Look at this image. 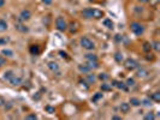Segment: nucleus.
I'll return each instance as SVG.
<instances>
[{
    "label": "nucleus",
    "mask_w": 160,
    "mask_h": 120,
    "mask_svg": "<svg viewBox=\"0 0 160 120\" xmlns=\"http://www.w3.org/2000/svg\"><path fill=\"white\" fill-rule=\"evenodd\" d=\"M130 30H131V33H134L136 36H141V35H143V33H144V27H143L141 23L132 22V23L130 24Z\"/></svg>",
    "instance_id": "obj_1"
},
{
    "label": "nucleus",
    "mask_w": 160,
    "mask_h": 120,
    "mask_svg": "<svg viewBox=\"0 0 160 120\" xmlns=\"http://www.w3.org/2000/svg\"><path fill=\"white\" fill-rule=\"evenodd\" d=\"M80 43H81V47L87 49V51H93L95 48V43L89 37H87V36H83V37L81 38Z\"/></svg>",
    "instance_id": "obj_2"
},
{
    "label": "nucleus",
    "mask_w": 160,
    "mask_h": 120,
    "mask_svg": "<svg viewBox=\"0 0 160 120\" xmlns=\"http://www.w3.org/2000/svg\"><path fill=\"white\" fill-rule=\"evenodd\" d=\"M56 28L58 29L59 31H65L67 30V23L66 21L64 19V17L59 16V17L56 18Z\"/></svg>",
    "instance_id": "obj_3"
},
{
    "label": "nucleus",
    "mask_w": 160,
    "mask_h": 120,
    "mask_svg": "<svg viewBox=\"0 0 160 120\" xmlns=\"http://www.w3.org/2000/svg\"><path fill=\"white\" fill-rule=\"evenodd\" d=\"M124 65H125V67L128 70H130V71H134V70L139 69V64H137V61H136V60H134V59H131V58L126 59Z\"/></svg>",
    "instance_id": "obj_4"
},
{
    "label": "nucleus",
    "mask_w": 160,
    "mask_h": 120,
    "mask_svg": "<svg viewBox=\"0 0 160 120\" xmlns=\"http://www.w3.org/2000/svg\"><path fill=\"white\" fill-rule=\"evenodd\" d=\"M30 18H32V12H30V10H28V9L22 10V12L19 13V21L27 22V21H29Z\"/></svg>",
    "instance_id": "obj_5"
},
{
    "label": "nucleus",
    "mask_w": 160,
    "mask_h": 120,
    "mask_svg": "<svg viewBox=\"0 0 160 120\" xmlns=\"http://www.w3.org/2000/svg\"><path fill=\"white\" fill-rule=\"evenodd\" d=\"M81 13H82V16H83L86 19H92V18H93V9L87 7V9H84V10L81 11Z\"/></svg>",
    "instance_id": "obj_6"
},
{
    "label": "nucleus",
    "mask_w": 160,
    "mask_h": 120,
    "mask_svg": "<svg viewBox=\"0 0 160 120\" xmlns=\"http://www.w3.org/2000/svg\"><path fill=\"white\" fill-rule=\"evenodd\" d=\"M9 82L11 83V85H13V86H16V85H19L22 83V77H19V76H16V75H13L12 76V78L9 81Z\"/></svg>",
    "instance_id": "obj_7"
},
{
    "label": "nucleus",
    "mask_w": 160,
    "mask_h": 120,
    "mask_svg": "<svg viewBox=\"0 0 160 120\" xmlns=\"http://www.w3.org/2000/svg\"><path fill=\"white\" fill-rule=\"evenodd\" d=\"M130 108H131V106H130V103H126V102H123L120 103V107H119V109H120V112L124 114L129 113L130 112Z\"/></svg>",
    "instance_id": "obj_8"
},
{
    "label": "nucleus",
    "mask_w": 160,
    "mask_h": 120,
    "mask_svg": "<svg viewBox=\"0 0 160 120\" xmlns=\"http://www.w3.org/2000/svg\"><path fill=\"white\" fill-rule=\"evenodd\" d=\"M14 28H16L18 31H21V33H28V31H29V28L27 27L25 24H23V23H16Z\"/></svg>",
    "instance_id": "obj_9"
},
{
    "label": "nucleus",
    "mask_w": 160,
    "mask_h": 120,
    "mask_svg": "<svg viewBox=\"0 0 160 120\" xmlns=\"http://www.w3.org/2000/svg\"><path fill=\"white\" fill-rule=\"evenodd\" d=\"M104 11L101 10H97V9H93V18L95 19H100V18L104 17Z\"/></svg>",
    "instance_id": "obj_10"
},
{
    "label": "nucleus",
    "mask_w": 160,
    "mask_h": 120,
    "mask_svg": "<svg viewBox=\"0 0 160 120\" xmlns=\"http://www.w3.org/2000/svg\"><path fill=\"white\" fill-rule=\"evenodd\" d=\"M86 82L88 83V84H93V83H95V81H96V77H95V75H92V73H86Z\"/></svg>",
    "instance_id": "obj_11"
},
{
    "label": "nucleus",
    "mask_w": 160,
    "mask_h": 120,
    "mask_svg": "<svg viewBox=\"0 0 160 120\" xmlns=\"http://www.w3.org/2000/svg\"><path fill=\"white\" fill-rule=\"evenodd\" d=\"M78 71H80L81 73L86 75V73H88V72H90L92 70L89 69V66H88L87 64H84V65H80V66H78Z\"/></svg>",
    "instance_id": "obj_12"
},
{
    "label": "nucleus",
    "mask_w": 160,
    "mask_h": 120,
    "mask_svg": "<svg viewBox=\"0 0 160 120\" xmlns=\"http://www.w3.org/2000/svg\"><path fill=\"white\" fill-rule=\"evenodd\" d=\"M47 66H48V69L51 70V71H53V72H58V70H59L58 64H57V62H54V61H49Z\"/></svg>",
    "instance_id": "obj_13"
},
{
    "label": "nucleus",
    "mask_w": 160,
    "mask_h": 120,
    "mask_svg": "<svg viewBox=\"0 0 160 120\" xmlns=\"http://www.w3.org/2000/svg\"><path fill=\"white\" fill-rule=\"evenodd\" d=\"M29 51H30V53H32L33 55H39V54H40V48H39V46H37V45H33V46H30Z\"/></svg>",
    "instance_id": "obj_14"
},
{
    "label": "nucleus",
    "mask_w": 160,
    "mask_h": 120,
    "mask_svg": "<svg viewBox=\"0 0 160 120\" xmlns=\"http://www.w3.org/2000/svg\"><path fill=\"white\" fill-rule=\"evenodd\" d=\"M87 65L89 66L90 70H95V69H99V67H100L99 60H97V61H87Z\"/></svg>",
    "instance_id": "obj_15"
},
{
    "label": "nucleus",
    "mask_w": 160,
    "mask_h": 120,
    "mask_svg": "<svg viewBox=\"0 0 160 120\" xmlns=\"http://www.w3.org/2000/svg\"><path fill=\"white\" fill-rule=\"evenodd\" d=\"M86 60H87V61H97V55L94 54V53L86 54Z\"/></svg>",
    "instance_id": "obj_16"
},
{
    "label": "nucleus",
    "mask_w": 160,
    "mask_h": 120,
    "mask_svg": "<svg viewBox=\"0 0 160 120\" xmlns=\"http://www.w3.org/2000/svg\"><path fill=\"white\" fill-rule=\"evenodd\" d=\"M7 22L4 21V19H0V33H4V31L7 30Z\"/></svg>",
    "instance_id": "obj_17"
},
{
    "label": "nucleus",
    "mask_w": 160,
    "mask_h": 120,
    "mask_svg": "<svg viewBox=\"0 0 160 120\" xmlns=\"http://www.w3.org/2000/svg\"><path fill=\"white\" fill-rule=\"evenodd\" d=\"M116 88H118V89L120 90H128V85H126L124 82H119V81H117V84H116Z\"/></svg>",
    "instance_id": "obj_18"
},
{
    "label": "nucleus",
    "mask_w": 160,
    "mask_h": 120,
    "mask_svg": "<svg viewBox=\"0 0 160 120\" xmlns=\"http://www.w3.org/2000/svg\"><path fill=\"white\" fill-rule=\"evenodd\" d=\"M130 103H131V106L134 107H139L141 105V100L137 99V97H131L130 99Z\"/></svg>",
    "instance_id": "obj_19"
},
{
    "label": "nucleus",
    "mask_w": 160,
    "mask_h": 120,
    "mask_svg": "<svg viewBox=\"0 0 160 120\" xmlns=\"http://www.w3.org/2000/svg\"><path fill=\"white\" fill-rule=\"evenodd\" d=\"M100 89L102 90V91H110V90L112 89V85L111 84H108V83H106V82H104L102 84H101Z\"/></svg>",
    "instance_id": "obj_20"
},
{
    "label": "nucleus",
    "mask_w": 160,
    "mask_h": 120,
    "mask_svg": "<svg viewBox=\"0 0 160 120\" xmlns=\"http://www.w3.org/2000/svg\"><path fill=\"white\" fill-rule=\"evenodd\" d=\"M102 24H104L106 28H108V29H112V28H113V22H112L111 19H108V18H105Z\"/></svg>",
    "instance_id": "obj_21"
},
{
    "label": "nucleus",
    "mask_w": 160,
    "mask_h": 120,
    "mask_svg": "<svg viewBox=\"0 0 160 120\" xmlns=\"http://www.w3.org/2000/svg\"><path fill=\"white\" fill-rule=\"evenodd\" d=\"M102 97H104V94H102V93H96L94 96H93V97H92V101L96 103L97 101H100Z\"/></svg>",
    "instance_id": "obj_22"
},
{
    "label": "nucleus",
    "mask_w": 160,
    "mask_h": 120,
    "mask_svg": "<svg viewBox=\"0 0 160 120\" xmlns=\"http://www.w3.org/2000/svg\"><path fill=\"white\" fill-rule=\"evenodd\" d=\"M149 99L152 100V101H154V102H159L160 101V93H154V94H152V95L149 96Z\"/></svg>",
    "instance_id": "obj_23"
},
{
    "label": "nucleus",
    "mask_w": 160,
    "mask_h": 120,
    "mask_svg": "<svg viewBox=\"0 0 160 120\" xmlns=\"http://www.w3.org/2000/svg\"><path fill=\"white\" fill-rule=\"evenodd\" d=\"M1 54H3L5 58H6V57L11 58V57H13V51H11V49H3Z\"/></svg>",
    "instance_id": "obj_24"
},
{
    "label": "nucleus",
    "mask_w": 160,
    "mask_h": 120,
    "mask_svg": "<svg viewBox=\"0 0 160 120\" xmlns=\"http://www.w3.org/2000/svg\"><path fill=\"white\" fill-rule=\"evenodd\" d=\"M12 76H13V71H12V70H7V71L4 73V79L10 81V79L12 78Z\"/></svg>",
    "instance_id": "obj_25"
},
{
    "label": "nucleus",
    "mask_w": 160,
    "mask_h": 120,
    "mask_svg": "<svg viewBox=\"0 0 160 120\" xmlns=\"http://www.w3.org/2000/svg\"><path fill=\"white\" fill-rule=\"evenodd\" d=\"M150 46H152V48H153L155 52H159V51H160V43H159L158 41H154Z\"/></svg>",
    "instance_id": "obj_26"
},
{
    "label": "nucleus",
    "mask_w": 160,
    "mask_h": 120,
    "mask_svg": "<svg viewBox=\"0 0 160 120\" xmlns=\"http://www.w3.org/2000/svg\"><path fill=\"white\" fill-rule=\"evenodd\" d=\"M150 49H152V46H150V43H148V42H144V43H143V51L146 52V53H148V52H150Z\"/></svg>",
    "instance_id": "obj_27"
},
{
    "label": "nucleus",
    "mask_w": 160,
    "mask_h": 120,
    "mask_svg": "<svg viewBox=\"0 0 160 120\" xmlns=\"http://www.w3.org/2000/svg\"><path fill=\"white\" fill-rule=\"evenodd\" d=\"M10 42V38L9 37H0V46H5Z\"/></svg>",
    "instance_id": "obj_28"
},
{
    "label": "nucleus",
    "mask_w": 160,
    "mask_h": 120,
    "mask_svg": "<svg viewBox=\"0 0 160 120\" xmlns=\"http://www.w3.org/2000/svg\"><path fill=\"white\" fill-rule=\"evenodd\" d=\"M97 78L100 79V81H102V82H106V81L108 79V75H107V73H100Z\"/></svg>",
    "instance_id": "obj_29"
},
{
    "label": "nucleus",
    "mask_w": 160,
    "mask_h": 120,
    "mask_svg": "<svg viewBox=\"0 0 160 120\" xmlns=\"http://www.w3.org/2000/svg\"><path fill=\"white\" fill-rule=\"evenodd\" d=\"M115 59H116V61H117V62H122L123 61V55L117 52V53H116V55H115Z\"/></svg>",
    "instance_id": "obj_30"
},
{
    "label": "nucleus",
    "mask_w": 160,
    "mask_h": 120,
    "mask_svg": "<svg viewBox=\"0 0 160 120\" xmlns=\"http://www.w3.org/2000/svg\"><path fill=\"white\" fill-rule=\"evenodd\" d=\"M125 84H126L128 86H134V85L136 84V82H135V79H134V78H129L128 81H126Z\"/></svg>",
    "instance_id": "obj_31"
},
{
    "label": "nucleus",
    "mask_w": 160,
    "mask_h": 120,
    "mask_svg": "<svg viewBox=\"0 0 160 120\" xmlns=\"http://www.w3.org/2000/svg\"><path fill=\"white\" fill-rule=\"evenodd\" d=\"M141 105H144V106H150L152 105V100L150 99H144L141 101Z\"/></svg>",
    "instance_id": "obj_32"
},
{
    "label": "nucleus",
    "mask_w": 160,
    "mask_h": 120,
    "mask_svg": "<svg viewBox=\"0 0 160 120\" xmlns=\"http://www.w3.org/2000/svg\"><path fill=\"white\" fill-rule=\"evenodd\" d=\"M144 119L146 120H153V119H155V115H154L153 113H148V114L144 115Z\"/></svg>",
    "instance_id": "obj_33"
},
{
    "label": "nucleus",
    "mask_w": 160,
    "mask_h": 120,
    "mask_svg": "<svg viewBox=\"0 0 160 120\" xmlns=\"http://www.w3.org/2000/svg\"><path fill=\"white\" fill-rule=\"evenodd\" d=\"M45 109L47 110L48 113H51V114L56 112V108H54V107H51V106H46V107H45Z\"/></svg>",
    "instance_id": "obj_34"
},
{
    "label": "nucleus",
    "mask_w": 160,
    "mask_h": 120,
    "mask_svg": "<svg viewBox=\"0 0 160 120\" xmlns=\"http://www.w3.org/2000/svg\"><path fill=\"white\" fill-rule=\"evenodd\" d=\"M25 119H37V115H36V114L35 113H33V114H28V115H27V117H25Z\"/></svg>",
    "instance_id": "obj_35"
},
{
    "label": "nucleus",
    "mask_w": 160,
    "mask_h": 120,
    "mask_svg": "<svg viewBox=\"0 0 160 120\" xmlns=\"http://www.w3.org/2000/svg\"><path fill=\"white\" fill-rule=\"evenodd\" d=\"M5 62H6L5 57H4V55H0V67H1L3 65H5Z\"/></svg>",
    "instance_id": "obj_36"
},
{
    "label": "nucleus",
    "mask_w": 160,
    "mask_h": 120,
    "mask_svg": "<svg viewBox=\"0 0 160 120\" xmlns=\"http://www.w3.org/2000/svg\"><path fill=\"white\" fill-rule=\"evenodd\" d=\"M144 73H147L144 70H140V71L137 72V76H139V77H143V76H144Z\"/></svg>",
    "instance_id": "obj_37"
},
{
    "label": "nucleus",
    "mask_w": 160,
    "mask_h": 120,
    "mask_svg": "<svg viewBox=\"0 0 160 120\" xmlns=\"http://www.w3.org/2000/svg\"><path fill=\"white\" fill-rule=\"evenodd\" d=\"M42 3L45 4V5H51V4H52V0H42Z\"/></svg>",
    "instance_id": "obj_38"
},
{
    "label": "nucleus",
    "mask_w": 160,
    "mask_h": 120,
    "mask_svg": "<svg viewBox=\"0 0 160 120\" xmlns=\"http://www.w3.org/2000/svg\"><path fill=\"white\" fill-rule=\"evenodd\" d=\"M60 55H62V57H63V58L67 59V54H66L65 52H60Z\"/></svg>",
    "instance_id": "obj_39"
},
{
    "label": "nucleus",
    "mask_w": 160,
    "mask_h": 120,
    "mask_svg": "<svg viewBox=\"0 0 160 120\" xmlns=\"http://www.w3.org/2000/svg\"><path fill=\"white\" fill-rule=\"evenodd\" d=\"M5 6V0H0V9Z\"/></svg>",
    "instance_id": "obj_40"
},
{
    "label": "nucleus",
    "mask_w": 160,
    "mask_h": 120,
    "mask_svg": "<svg viewBox=\"0 0 160 120\" xmlns=\"http://www.w3.org/2000/svg\"><path fill=\"white\" fill-rule=\"evenodd\" d=\"M112 119H115V120H120L122 118H120V117H117V115H113V117H112Z\"/></svg>",
    "instance_id": "obj_41"
},
{
    "label": "nucleus",
    "mask_w": 160,
    "mask_h": 120,
    "mask_svg": "<svg viewBox=\"0 0 160 120\" xmlns=\"http://www.w3.org/2000/svg\"><path fill=\"white\" fill-rule=\"evenodd\" d=\"M137 1H140V3H148L149 0H137Z\"/></svg>",
    "instance_id": "obj_42"
},
{
    "label": "nucleus",
    "mask_w": 160,
    "mask_h": 120,
    "mask_svg": "<svg viewBox=\"0 0 160 120\" xmlns=\"http://www.w3.org/2000/svg\"><path fill=\"white\" fill-rule=\"evenodd\" d=\"M88 1H94V0H88Z\"/></svg>",
    "instance_id": "obj_43"
}]
</instances>
